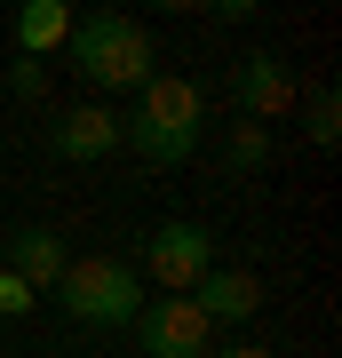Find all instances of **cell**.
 <instances>
[{
	"instance_id": "11",
	"label": "cell",
	"mask_w": 342,
	"mask_h": 358,
	"mask_svg": "<svg viewBox=\"0 0 342 358\" xmlns=\"http://www.w3.org/2000/svg\"><path fill=\"white\" fill-rule=\"evenodd\" d=\"M303 136L318 143V152H334V143H342V96H334V88H318V96L303 103Z\"/></svg>"
},
{
	"instance_id": "3",
	"label": "cell",
	"mask_w": 342,
	"mask_h": 358,
	"mask_svg": "<svg viewBox=\"0 0 342 358\" xmlns=\"http://www.w3.org/2000/svg\"><path fill=\"white\" fill-rule=\"evenodd\" d=\"M56 303H64V319H72V327L112 334V327H136V310L152 303V294H143L136 263H120V255H72V263H64V279H56Z\"/></svg>"
},
{
	"instance_id": "15",
	"label": "cell",
	"mask_w": 342,
	"mask_h": 358,
	"mask_svg": "<svg viewBox=\"0 0 342 358\" xmlns=\"http://www.w3.org/2000/svg\"><path fill=\"white\" fill-rule=\"evenodd\" d=\"M215 358H271L263 343H231V350H215Z\"/></svg>"
},
{
	"instance_id": "1",
	"label": "cell",
	"mask_w": 342,
	"mask_h": 358,
	"mask_svg": "<svg viewBox=\"0 0 342 358\" xmlns=\"http://www.w3.org/2000/svg\"><path fill=\"white\" fill-rule=\"evenodd\" d=\"M199 128H207L199 80L152 72V80L136 88V120H120V143H127L136 159H152V167H183L191 152H199Z\"/></svg>"
},
{
	"instance_id": "8",
	"label": "cell",
	"mask_w": 342,
	"mask_h": 358,
	"mask_svg": "<svg viewBox=\"0 0 342 358\" xmlns=\"http://www.w3.org/2000/svg\"><path fill=\"white\" fill-rule=\"evenodd\" d=\"M191 310H199L207 327H247L255 310H263V279L239 271V263H215L199 287H191Z\"/></svg>"
},
{
	"instance_id": "14",
	"label": "cell",
	"mask_w": 342,
	"mask_h": 358,
	"mask_svg": "<svg viewBox=\"0 0 342 358\" xmlns=\"http://www.w3.org/2000/svg\"><path fill=\"white\" fill-rule=\"evenodd\" d=\"M32 303H40V294H32L24 279H16V271H8V263H0V319H24V310H32Z\"/></svg>"
},
{
	"instance_id": "9",
	"label": "cell",
	"mask_w": 342,
	"mask_h": 358,
	"mask_svg": "<svg viewBox=\"0 0 342 358\" xmlns=\"http://www.w3.org/2000/svg\"><path fill=\"white\" fill-rule=\"evenodd\" d=\"M64 40H72V8H64V0H24V8H16V56L48 64Z\"/></svg>"
},
{
	"instance_id": "13",
	"label": "cell",
	"mask_w": 342,
	"mask_h": 358,
	"mask_svg": "<svg viewBox=\"0 0 342 358\" xmlns=\"http://www.w3.org/2000/svg\"><path fill=\"white\" fill-rule=\"evenodd\" d=\"M8 96H16V103H40V96H48V64L16 56V64H8Z\"/></svg>"
},
{
	"instance_id": "5",
	"label": "cell",
	"mask_w": 342,
	"mask_h": 358,
	"mask_svg": "<svg viewBox=\"0 0 342 358\" xmlns=\"http://www.w3.org/2000/svg\"><path fill=\"white\" fill-rule=\"evenodd\" d=\"M231 103L247 112V128H271V120L294 112V64L279 48H247L231 64Z\"/></svg>"
},
{
	"instance_id": "12",
	"label": "cell",
	"mask_w": 342,
	"mask_h": 358,
	"mask_svg": "<svg viewBox=\"0 0 342 358\" xmlns=\"http://www.w3.org/2000/svg\"><path fill=\"white\" fill-rule=\"evenodd\" d=\"M263 159H271V128H231V167L239 176H255Z\"/></svg>"
},
{
	"instance_id": "4",
	"label": "cell",
	"mask_w": 342,
	"mask_h": 358,
	"mask_svg": "<svg viewBox=\"0 0 342 358\" xmlns=\"http://www.w3.org/2000/svg\"><path fill=\"white\" fill-rule=\"evenodd\" d=\"M207 271H215V239H207L191 215H167L152 239H143V271L136 279H152L159 294H191Z\"/></svg>"
},
{
	"instance_id": "10",
	"label": "cell",
	"mask_w": 342,
	"mask_h": 358,
	"mask_svg": "<svg viewBox=\"0 0 342 358\" xmlns=\"http://www.w3.org/2000/svg\"><path fill=\"white\" fill-rule=\"evenodd\" d=\"M64 263H72V255H64L56 231H16V239H8V271H16L32 294H40V287H56V279H64Z\"/></svg>"
},
{
	"instance_id": "7",
	"label": "cell",
	"mask_w": 342,
	"mask_h": 358,
	"mask_svg": "<svg viewBox=\"0 0 342 358\" xmlns=\"http://www.w3.org/2000/svg\"><path fill=\"white\" fill-rule=\"evenodd\" d=\"M56 159H72V167H96V159H112L120 152V112L112 103H72V112H56Z\"/></svg>"
},
{
	"instance_id": "6",
	"label": "cell",
	"mask_w": 342,
	"mask_h": 358,
	"mask_svg": "<svg viewBox=\"0 0 342 358\" xmlns=\"http://www.w3.org/2000/svg\"><path fill=\"white\" fill-rule=\"evenodd\" d=\"M127 334L143 343V358H207V334H215V327L191 310V294H159V303L136 310Z\"/></svg>"
},
{
	"instance_id": "2",
	"label": "cell",
	"mask_w": 342,
	"mask_h": 358,
	"mask_svg": "<svg viewBox=\"0 0 342 358\" xmlns=\"http://www.w3.org/2000/svg\"><path fill=\"white\" fill-rule=\"evenodd\" d=\"M72 72L88 80L96 96H120V88H143V80L159 72V48H152V24H136V16L120 8H96V16H72Z\"/></svg>"
}]
</instances>
